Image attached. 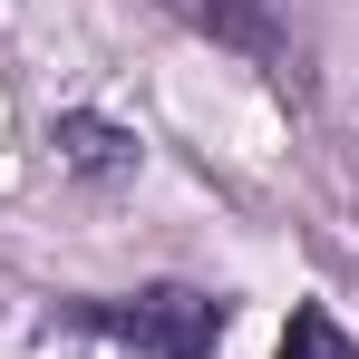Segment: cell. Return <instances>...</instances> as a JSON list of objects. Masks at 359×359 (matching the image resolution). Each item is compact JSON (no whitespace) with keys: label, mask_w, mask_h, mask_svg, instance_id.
<instances>
[{"label":"cell","mask_w":359,"mask_h":359,"mask_svg":"<svg viewBox=\"0 0 359 359\" xmlns=\"http://www.w3.org/2000/svg\"><path fill=\"white\" fill-rule=\"evenodd\" d=\"M224 340V301L214 292H136V301H97L68 311V359H204Z\"/></svg>","instance_id":"obj_1"},{"label":"cell","mask_w":359,"mask_h":359,"mask_svg":"<svg viewBox=\"0 0 359 359\" xmlns=\"http://www.w3.org/2000/svg\"><path fill=\"white\" fill-rule=\"evenodd\" d=\"M49 146H59V165H68V175H88V184L136 175V136H126L117 117H97V107H68V117L49 126Z\"/></svg>","instance_id":"obj_2"},{"label":"cell","mask_w":359,"mask_h":359,"mask_svg":"<svg viewBox=\"0 0 359 359\" xmlns=\"http://www.w3.org/2000/svg\"><path fill=\"white\" fill-rule=\"evenodd\" d=\"M194 29L233 39V49H272V0H175Z\"/></svg>","instance_id":"obj_3"},{"label":"cell","mask_w":359,"mask_h":359,"mask_svg":"<svg viewBox=\"0 0 359 359\" xmlns=\"http://www.w3.org/2000/svg\"><path fill=\"white\" fill-rule=\"evenodd\" d=\"M272 359H359V340L320 311V301H301L292 320H282V350H272Z\"/></svg>","instance_id":"obj_4"}]
</instances>
